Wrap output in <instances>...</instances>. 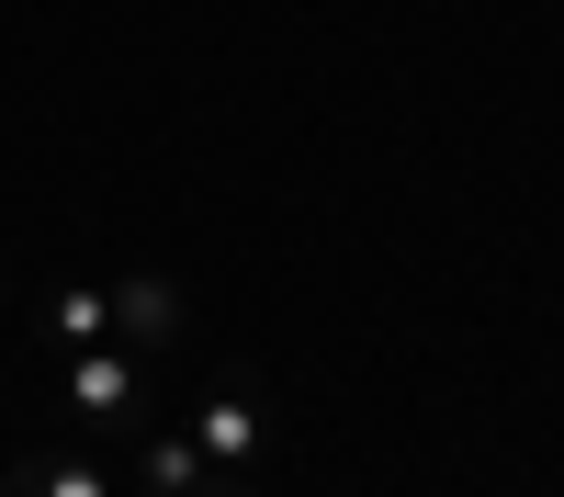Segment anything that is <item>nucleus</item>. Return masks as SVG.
<instances>
[{"instance_id": "1", "label": "nucleus", "mask_w": 564, "mask_h": 497, "mask_svg": "<svg viewBox=\"0 0 564 497\" xmlns=\"http://www.w3.org/2000/svg\"><path fill=\"white\" fill-rule=\"evenodd\" d=\"M148 361H159V350H135V339L68 350V419H79V430H124L135 407H148Z\"/></svg>"}, {"instance_id": "2", "label": "nucleus", "mask_w": 564, "mask_h": 497, "mask_svg": "<svg viewBox=\"0 0 564 497\" xmlns=\"http://www.w3.org/2000/svg\"><path fill=\"white\" fill-rule=\"evenodd\" d=\"M193 441H204L215 475H249L260 452H271V407H260V385H249V374H215L204 407H193Z\"/></svg>"}, {"instance_id": "3", "label": "nucleus", "mask_w": 564, "mask_h": 497, "mask_svg": "<svg viewBox=\"0 0 564 497\" xmlns=\"http://www.w3.org/2000/svg\"><path fill=\"white\" fill-rule=\"evenodd\" d=\"M0 497H135V486L102 475L90 452H23V464L0 475Z\"/></svg>"}, {"instance_id": "4", "label": "nucleus", "mask_w": 564, "mask_h": 497, "mask_svg": "<svg viewBox=\"0 0 564 497\" xmlns=\"http://www.w3.org/2000/svg\"><path fill=\"white\" fill-rule=\"evenodd\" d=\"M113 339H135V350H170V339H181V283H159V271L113 283Z\"/></svg>"}, {"instance_id": "5", "label": "nucleus", "mask_w": 564, "mask_h": 497, "mask_svg": "<svg viewBox=\"0 0 564 497\" xmlns=\"http://www.w3.org/2000/svg\"><path fill=\"white\" fill-rule=\"evenodd\" d=\"M204 475H215V464H204V441H193V430H159L148 452H135V475H124V486H135V497H193Z\"/></svg>"}, {"instance_id": "6", "label": "nucleus", "mask_w": 564, "mask_h": 497, "mask_svg": "<svg viewBox=\"0 0 564 497\" xmlns=\"http://www.w3.org/2000/svg\"><path fill=\"white\" fill-rule=\"evenodd\" d=\"M34 328L57 339V350H90V339L113 328V294H45V305H34Z\"/></svg>"}, {"instance_id": "7", "label": "nucleus", "mask_w": 564, "mask_h": 497, "mask_svg": "<svg viewBox=\"0 0 564 497\" xmlns=\"http://www.w3.org/2000/svg\"><path fill=\"white\" fill-rule=\"evenodd\" d=\"M193 497H249V475H204V486H193Z\"/></svg>"}]
</instances>
